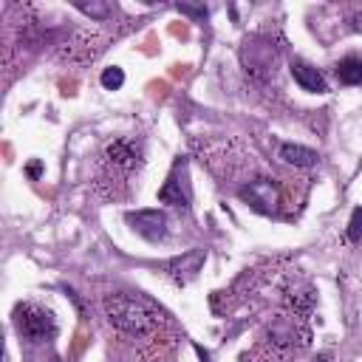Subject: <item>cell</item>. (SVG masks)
<instances>
[{
	"instance_id": "cell-1",
	"label": "cell",
	"mask_w": 362,
	"mask_h": 362,
	"mask_svg": "<svg viewBox=\"0 0 362 362\" xmlns=\"http://www.w3.org/2000/svg\"><path fill=\"white\" fill-rule=\"evenodd\" d=\"M105 314H107L113 328H119L124 334H133V337L150 334L161 320V314L153 303H147L139 294H124V291L110 294L105 300Z\"/></svg>"
},
{
	"instance_id": "cell-2",
	"label": "cell",
	"mask_w": 362,
	"mask_h": 362,
	"mask_svg": "<svg viewBox=\"0 0 362 362\" xmlns=\"http://www.w3.org/2000/svg\"><path fill=\"white\" fill-rule=\"evenodd\" d=\"M14 325L31 342H45V339H51L57 334V322H54L51 311L40 308L34 303H20L14 308Z\"/></svg>"
},
{
	"instance_id": "cell-3",
	"label": "cell",
	"mask_w": 362,
	"mask_h": 362,
	"mask_svg": "<svg viewBox=\"0 0 362 362\" xmlns=\"http://www.w3.org/2000/svg\"><path fill=\"white\" fill-rule=\"evenodd\" d=\"M240 198H243L252 209H257V212H263V215H272V212H277L280 189H277V184H274L272 178H255V181H249L246 187H240Z\"/></svg>"
},
{
	"instance_id": "cell-4",
	"label": "cell",
	"mask_w": 362,
	"mask_h": 362,
	"mask_svg": "<svg viewBox=\"0 0 362 362\" xmlns=\"http://www.w3.org/2000/svg\"><path fill=\"white\" fill-rule=\"evenodd\" d=\"M105 161L113 167V170H124V173H133L141 161V144L133 141V139H113L107 141L105 147Z\"/></svg>"
},
{
	"instance_id": "cell-5",
	"label": "cell",
	"mask_w": 362,
	"mask_h": 362,
	"mask_svg": "<svg viewBox=\"0 0 362 362\" xmlns=\"http://www.w3.org/2000/svg\"><path fill=\"white\" fill-rule=\"evenodd\" d=\"M204 260H206V252H204V249H192V252H184L181 257H173V260L164 266V272H167V277H170L175 286H187V283L201 272Z\"/></svg>"
},
{
	"instance_id": "cell-6",
	"label": "cell",
	"mask_w": 362,
	"mask_h": 362,
	"mask_svg": "<svg viewBox=\"0 0 362 362\" xmlns=\"http://www.w3.org/2000/svg\"><path fill=\"white\" fill-rule=\"evenodd\" d=\"M127 223L147 240H161L167 235V218L158 209H136L127 212Z\"/></svg>"
},
{
	"instance_id": "cell-7",
	"label": "cell",
	"mask_w": 362,
	"mask_h": 362,
	"mask_svg": "<svg viewBox=\"0 0 362 362\" xmlns=\"http://www.w3.org/2000/svg\"><path fill=\"white\" fill-rule=\"evenodd\" d=\"M291 76H294V82H297L303 90H308V93H325V90H328L322 74H320L311 62H305V59H294V62H291Z\"/></svg>"
},
{
	"instance_id": "cell-8",
	"label": "cell",
	"mask_w": 362,
	"mask_h": 362,
	"mask_svg": "<svg viewBox=\"0 0 362 362\" xmlns=\"http://www.w3.org/2000/svg\"><path fill=\"white\" fill-rule=\"evenodd\" d=\"M178 170H181V161L173 167L170 178H167V181H164V187L158 189V201H161V204L187 206V189H184V187H181V181H178Z\"/></svg>"
},
{
	"instance_id": "cell-9",
	"label": "cell",
	"mask_w": 362,
	"mask_h": 362,
	"mask_svg": "<svg viewBox=\"0 0 362 362\" xmlns=\"http://www.w3.org/2000/svg\"><path fill=\"white\" fill-rule=\"evenodd\" d=\"M280 158L286 164H294V167H311L317 161V153L311 147H303V144H283L280 147Z\"/></svg>"
},
{
	"instance_id": "cell-10",
	"label": "cell",
	"mask_w": 362,
	"mask_h": 362,
	"mask_svg": "<svg viewBox=\"0 0 362 362\" xmlns=\"http://www.w3.org/2000/svg\"><path fill=\"white\" fill-rule=\"evenodd\" d=\"M334 74L342 85H362V59L359 57H345L334 65Z\"/></svg>"
},
{
	"instance_id": "cell-11",
	"label": "cell",
	"mask_w": 362,
	"mask_h": 362,
	"mask_svg": "<svg viewBox=\"0 0 362 362\" xmlns=\"http://www.w3.org/2000/svg\"><path fill=\"white\" fill-rule=\"evenodd\" d=\"M82 14H88L90 20H107L110 17V6L107 3H96V0H90V3H85V0H79V3H74Z\"/></svg>"
},
{
	"instance_id": "cell-12",
	"label": "cell",
	"mask_w": 362,
	"mask_h": 362,
	"mask_svg": "<svg viewBox=\"0 0 362 362\" xmlns=\"http://www.w3.org/2000/svg\"><path fill=\"white\" fill-rule=\"evenodd\" d=\"M122 85H124V71H122V68L110 65V68L102 71V88H105V90H119Z\"/></svg>"
},
{
	"instance_id": "cell-13",
	"label": "cell",
	"mask_w": 362,
	"mask_h": 362,
	"mask_svg": "<svg viewBox=\"0 0 362 362\" xmlns=\"http://www.w3.org/2000/svg\"><path fill=\"white\" fill-rule=\"evenodd\" d=\"M348 240L351 243H359L362 240V206H356L351 212V221H348Z\"/></svg>"
},
{
	"instance_id": "cell-14",
	"label": "cell",
	"mask_w": 362,
	"mask_h": 362,
	"mask_svg": "<svg viewBox=\"0 0 362 362\" xmlns=\"http://www.w3.org/2000/svg\"><path fill=\"white\" fill-rule=\"evenodd\" d=\"M178 11L181 14H189V17H195V20H204L209 11H206V6H189V3H178Z\"/></svg>"
},
{
	"instance_id": "cell-15",
	"label": "cell",
	"mask_w": 362,
	"mask_h": 362,
	"mask_svg": "<svg viewBox=\"0 0 362 362\" xmlns=\"http://www.w3.org/2000/svg\"><path fill=\"white\" fill-rule=\"evenodd\" d=\"M25 173H28L31 178H40V173H42V164H40V161H31V164L25 167Z\"/></svg>"
},
{
	"instance_id": "cell-16",
	"label": "cell",
	"mask_w": 362,
	"mask_h": 362,
	"mask_svg": "<svg viewBox=\"0 0 362 362\" xmlns=\"http://www.w3.org/2000/svg\"><path fill=\"white\" fill-rule=\"evenodd\" d=\"M195 354H198V359H201V362H209V354H206L201 345H195Z\"/></svg>"
},
{
	"instance_id": "cell-17",
	"label": "cell",
	"mask_w": 362,
	"mask_h": 362,
	"mask_svg": "<svg viewBox=\"0 0 362 362\" xmlns=\"http://www.w3.org/2000/svg\"><path fill=\"white\" fill-rule=\"evenodd\" d=\"M354 28H356V31H362V11H356V14H354Z\"/></svg>"
},
{
	"instance_id": "cell-18",
	"label": "cell",
	"mask_w": 362,
	"mask_h": 362,
	"mask_svg": "<svg viewBox=\"0 0 362 362\" xmlns=\"http://www.w3.org/2000/svg\"><path fill=\"white\" fill-rule=\"evenodd\" d=\"M314 362H334V356H331V354H320Z\"/></svg>"
}]
</instances>
